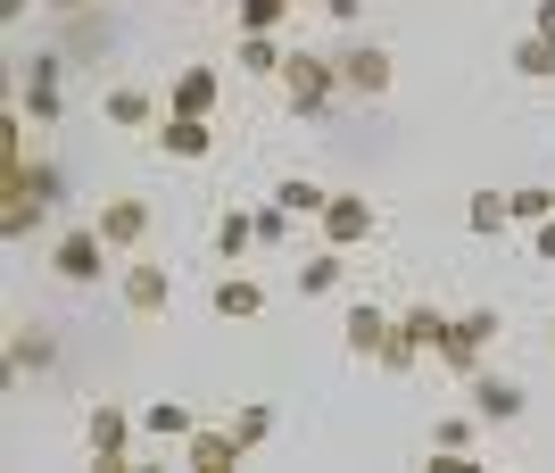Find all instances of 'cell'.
Here are the masks:
<instances>
[{
    "label": "cell",
    "instance_id": "obj_22",
    "mask_svg": "<svg viewBox=\"0 0 555 473\" xmlns=\"http://www.w3.org/2000/svg\"><path fill=\"white\" fill-rule=\"evenodd\" d=\"M514 75H522V84H555V42H547V34L514 42Z\"/></svg>",
    "mask_w": 555,
    "mask_h": 473
},
{
    "label": "cell",
    "instance_id": "obj_31",
    "mask_svg": "<svg viewBox=\"0 0 555 473\" xmlns=\"http://www.w3.org/2000/svg\"><path fill=\"white\" fill-rule=\"evenodd\" d=\"M282 241H291V208L266 200V208H257V250H282Z\"/></svg>",
    "mask_w": 555,
    "mask_h": 473
},
{
    "label": "cell",
    "instance_id": "obj_24",
    "mask_svg": "<svg viewBox=\"0 0 555 473\" xmlns=\"http://www.w3.org/2000/svg\"><path fill=\"white\" fill-rule=\"evenodd\" d=\"M282 17H291V0H232V25H241V34H274Z\"/></svg>",
    "mask_w": 555,
    "mask_h": 473
},
{
    "label": "cell",
    "instance_id": "obj_4",
    "mask_svg": "<svg viewBox=\"0 0 555 473\" xmlns=\"http://www.w3.org/2000/svg\"><path fill=\"white\" fill-rule=\"evenodd\" d=\"M83 432H92V457H100V473H125V465H133V457H125V449H133V416H125L116 399H100Z\"/></svg>",
    "mask_w": 555,
    "mask_h": 473
},
{
    "label": "cell",
    "instance_id": "obj_29",
    "mask_svg": "<svg viewBox=\"0 0 555 473\" xmlns=\"http://www.w3.org/2000/svg\"><path fill=\"white\" fill-rule=\"evenodd\" d=\"M373 366H382V374H415V366H423V349H415V341H406V332L390 324V341H382V357H373Z\"/></svg>",
    "mask_w": 555,
    "mask_h": 473
},
{
    "label": "cell",
    "instance_id": "obj_13",
    "mask_svg": "<svg viewBox=\"0 0 555 473\" xmlns=\"http://www.w3.org/2000/svg\"><path fill=\"white\" fill-rule=\"evenodd\" d=\"M390 324H398V316H382V308H373V299H357V308H348V324H340L348 357H382V341H390Z\"/></svg>",
    "mask_w": 555,
    "mask_h": 473
},
{
    "label": "cell",
    "instance_id": "obj_37",
    "mask_svg": "<svg viewBox=\"0 0 555 473\" xmlns=\"http://www.w3.org/2000/svg\"><path fill=\"white\" fill-rule=\"evenodd\" d=\"M547 332H555V324H547Z\"/></svg>",
    "mask_w": 555,
    "mask_h": 473
},
{
    "label": "cell",
    "instance_id": "obj_20",
    "mask_svg": "<svg viewBox=\"0 0 555 473\" xmlns=\"http://www.w3.org/2000/svg\"><path fill=\"white\" fill-rule=\"evenodd\" d=\"M448 324H456V316H440V308H406V316H398V332H406V341H415L423 357H440Z\"/></svg>",
    "mask_w": 555,
    "mask_h": 473
},
{
    "label": "cell",
    "instance_id": "obj_12",
    "mask_svg": "<svg viewBox=\"0 0 555 473\" xmlns=\"http://www.w3.org/2000/svg\"><path fill=\"white\" fill-rule=\"evenodd\" d=\"M17 108H25L34 125H59V108H67V100H59V59H34V75H25Z\"/></svg>",
    "mask_w": 555,
    "mask_h": 473
},
{
    "label": "cell",
    "instance_id": "obj_15",
    "mask_svg": "<svg viewBox=\"0 0 555 473\" xmlns=\"http://www.w3.org/2000/svg\"><path fill=\"white\" fill-rule=\"evenodd\" d=\"M183 457H191V473H232L249 449H241V440H232V424H224V432H191Z\"/></svg>",
    "mask_w": 555,
    "mask_h": 473
},
{
    "label": "cell",
    "instance_id": "obj_35",
    "mask_svg": "<svg viewBox=\"0 0 555 473\" xmlns=\"http://www.w3.org/2000/svg\"><path fill=\"white\" fill-rule=\"evenodd\" d=\"M42 9H59V17H83V9H92V0H42Z\"/></svg>",
    "mask_w": 555,
    "mask_h": 473
},
{
    "label": "cell",
    "instance_id": "obj_34",
    "mask_svg": "<svg viewBox=\"0 0 555 473\" xmlns=\"http://www.w3.org/2000/svg\"><path fill=\"white\" fill-rule=\"evenodd\" d=\"M531 250H539V258H555V216H547V225H531Z\"/></svg>",
    "mask_w": 555,
    "mask_h": 473
},
{
    "label": "cell",
    "instance_id": "obj_17",
    "mask_svg": "<svg viewBox=\"0 0 555 473\" xmlns=\"http://www.w3.org/2000/svg\"><path fill=\"white\" fill-rule=\"evenodd\" d=\"M232 67H241V75H282V67H291V50H282L274 34H241V42H232Z\"/></svg>",
    "mask_w": 555,
    "mask_h": 473
},
{
    "label": "cell",
    "instance_id": "obj_33",
    "mask_svg": "<svg viewBox=\"0 0 555 473\" xmlns=\"http://www.w3.org/2000/svg\"><path fill=\"white\" fill-rule=\"evenodd\" d=\"M531 34H547V42H555V0H539V9H531Z\"/></svg>",
    "mask_w": 555,
    "mask_h": 473
},
{
    "label": "cell",
    "instance_id": "obj_11",
    "mask_svg": "<svg viewBox=\"0 0 555 473\" xmlns=\"http://www.w3.org/2000/svg\"><path fill=\"white\" fill-rule=\"evenodd\" d=\"M175 299V266H125V308L133 316H158Z\"/></svg>",
    "mask_w": 555,
    "mask_h": 473
},
{
    "label": "cell",
    "instance_id": "obj_21",
    "mask_svg": "<svg viewBox=\"0 0 555 473\" xmlns=\"http://www.w3.org/2000/svg\"><path fill=\"white\" fill-rule=\"evenodd\" d=\"M340 274H348V258L324 241V250H315V258L299 266V291H307V299H324V291H340Z\"/></svg>",
    "mask_w": 555,
    "mask_h": 473
},
{
    "label": "cell",
    "instance_id": "obj_32",
    "mask_svg": "<svg viewBox=\"0 0 555 473\" xmlns=\"http://www.w3.org/2000/svg\"><path fill=\"white\" fill-rule=\"evenodd\" d=\"M324 17L332 25H357V17H365V0H324Z\"/></svg>",
    "mask_w": 555,
    "mask_h": 473
},
{
    "label": "cell",
    "instance_id": "obj_16",
    "mask_svg": "<svg viewBox=\"0 0 555 473\" xmlns=\"http://www.w3.org/2000/svg\"><path fill=\"white\" fill-rule=\"evenodd\" d=\"M100 117H108V125H125V133H141V125H158V100L141 92V84H116V92L100 100Z\"/></svg>",
    "mask_w": 555,
    "mask_h": 473
},
{
    "label": "cell",
    "instance_id": "obj_3",
    "mask_svg": "<svg viewBox=\"0 0 555 473\" xmlns=\"http://www.w3.org/2000/svg\"><path fill=\"white\" fill-rule=\"evenodd\" d=\"M100 258H108L100 225H75V233H59V250H50V274H59V283H100Z\"/></svg>",
    "mask_w": 555,
    "mask_h": 473
},
{
    "label": "cell",
    "instance_id": "obj_5",
    "mask_svg": "<svg viewBox=\"0 0 555 473\" xmlns=\"http://www.w3.org/2000/svg\"><path fill=\"white\" fill-rule=\"evenodd\" d=\"M390 50H382V42H348L340 50V84H348V92H357V100H382V92H390Z\"/></svg>",
    "mask_w": 555,
    "mask_h": 473
},
{
    "label": "cell",
    "instance_id": "obj_28",
    "mask_svg": "<svg viewBox=\"0 0 555 473\" xmlns=\"http://www.w3.org/2000/svg\"><path fill=\"white\" fill-rule=\"evenodd\" d=\"M266 432H274V407H266V399H249L241 416H232V440H241V449H257Z\"/></svg>",
    "mask_w": 555,
    "mask_h": 473
},
{
    "label": "cell",
    "instance_id": "obj_6",
    "mask_svg": "<svg viewBox=\"0 0 555 473\" xmlns=\"http://www.w3.org/2000/svg\"><path fill=\"white\" fill-rule=\"evenodd\" d=\"M315 225H324L332 250H357V241H373V200H357V191H332Z\"/></svg>",
    "mask_w": 555,
    "mask_h": 473
},
{
    "label": "cell",
    "instance_id": "obj_36",
    "mask_svg": "<svg viewBox=\"0 0 555 473\" xmlns=\"http://www.w3.org/2000/svg\"><path fill=\"white\" fill-rule=\"evenodd\" d=\"M25 9H34V0H0V17H9V25H17V17H25Z\"/></svg>",
    "mask_w": 555,
    "mask_h": 473
},
{
    "label": "cell",
    "instance_id": "obj_9",
    "mask_svg": "<svg viewBox=\"0 0 555 473\" xmlns=\"http://www.w3.org/2000/svg\"><path fill=\"white\" fill-rule=\"evenodd\" d=\"M473 416H481V424H522V382L473 374Z\"/></svg>",
    "mask_w": 555,
    "mask_h": 473
},
{
    "label": "cell",
    "instance_id": "obj_23",
    "mask_svg": "<svg viewBox=\"0 0 555 473\" xmlns=\"http://www.w3.org/2000/svg\"><path fill=\"white\" fill-rule=\"evenodd\" d=\"M266 308V291L249 283V274H224V283H216V316H257Z\"/></svg>",
    "mask_w": 555,
    "mask_h": 473
},
{
    "label": "cell",
    "instance_id": "obj_2",
    "mask_svg": "<svg viewBox=\"0 0 555 473\" xmlns=\"http://www.w3.org/2000/svg\"><path fill=\"white\" fill-rule=\"evenodd\" d=\"M498 332H506L498 308H464L456 324H448V341H440V366H448V374H481V349L498 341Z\"/></svg>",
    "mask_w": 555,
    "mask_h": 473
},
{
    "label": "cell",
    "instance_id": "obj_30",
    "mask_svg": "<svg viewBox=\"0 0 555 473\" xmlns=\"http://www.w3.org/2000/svg\"><path fill=\"white\" fill-rule=\"evenodd\" d=\"M506 200H498V191H473V208H464V225H473V233H498V225H506Z\"/></svg>",
    "mask_w": 555,
    "mask_h": 473
},
{
    "label": "cell",
    "instance_id": "obj_18",
    "mask_svg": "<svg viewBox=\"0 0 555 473\" xmlns=\"http://www.w3.org/2000/svg\"><path fill=\"white\" fill-rule=\"evenodd\" d=\"M141 432H150V440H191V432H199V416H191L183 399H158L150 416H141Z\"/></svg>",
    "mask_w": 555,
    "mask_h": 473
},
{
    "label": "cell",
    "instance_id": "obj_26",
    "mask_svg": "<svg viewBox=\"0 0 555 473\" xmlns=\"http://www.w3.org/2000/svg\"><path fill=\"white\" fill-rule=\"evenodd\" d=\"M274 200H282L291 216H324V200H332V191H324V183H307V175H291V183H282Z\"/></svg>",
    "mask_w": 555,
    "mask_h": 473
},
{
    "label": "cell",
    "instance_id": "obj_7",
    "mask_svg": "<svg viewBox=\"0 0 555 473\" xmlns=\"http://www.w3.org/2000/svg\"><path fill=\"white\" fill-rule=\"evenodd\" d=\"M100 241H108V250H141V241H150V200H125V191H116V200H100Z\"/></svg>",
    "mask_w": 555,
    "mask_h": 473
},
{
    "label": "cell",
    "instance_id": "obj_14",
    "mask_svg": "<svg viewBox=\"0 0 555 473\" xmlns=\"http://www.w3.org/2000/svg\"><path fill=\"white\" fill-rule=\"evenodd\" d=\"M158 150H166V158H183V166H199L216 150V133H208V117H166L158 125Z\"/></svg>",
    "mask_w": 555,
    "mask_h": 473
},
{
    "label": "cell",
    "instance_id": "obj_27",
    "mask_svg": "<svg viewBox=\"0 0 555 473\" xmlns=\"http://www.w3.org/2000/svg\"><path fill=\"white\" fill-rule=\"evenodd\" d=\"M473 424H481V416H440V424H431V449H448V457H473Z\"/></svg>",
    "mask_w": 555,
    "mask_h": 473
},
{
    "label": "cell",
    "instance_id": "obj_10",
    "mask_svg": "<svg viewBox=\"0 0 555 473\" xmlns=\"http://www.w3.org/2000/svg\"><path fill=\"white\" fill-rule=\"evenodd\" d=\"M59 366V332L50 324H17L9 332V374H50Z\"/></svg>",
    "mask_w": 555,
    "mask_h": 473
},
{
    "label": "cell",
    "instance_id": "obj_1",
    "mask_svg": "<svg viewBox=\"0 0 555 473\" xmlns=\"http://www.w3.org/2000/svg\"><path fill=\"white\" fill-rule=\"evenodd\" d=\"M340 92H348V84H340V59L291 50V67H282V100H291V117H324Z\"/></svg>",
    "mask_w": 555,
    "mask_h": 473
},
{
    "label": "cell",
    "instance_id": "obj_19",
    "mask_svg": "<svg viewBox=\"0 0 555 473\" xmlns=\"http://www.w3.org/2000/svg\"><path fill=\"white\" fill-rule=\"evenodd\" d=\"M216 250H224L232 266L249 258V250H257V208H249V216H241V208H224V216H216Z\"/></svg>",
    "mask_w": 555,
    "mask_h": 473
},
{
    "label": "cell",
    "instance_id": "obj_8",
    "mask_svg": "<svg viewBox=\"0 0 555 473\" xmlns=\"http://www.w3.org/2000/svg\"><path fill=\"white\" fill-rule=\"evenodd\" d=\"M216 92H224V75H216V67H183V75H175V92H166V117H208Z\"/></svg>",
    "mask_w": 555,
    "mask_h": 473
},
{
    "label": "cell",
    "instance_id": "obj_25",
    "mask_svg": "<svg viewBox=\"0 0 555 473\" xmlns=\"http://www.w3.org/2000/svg\"><path fill=\"white\" fill-rule=\"evenodd\" d=\"M506 208H514V225H547V216H555V191L547 183H522V191H506Z\"/></svg>",
    "mask_w": 555,
    "mask_h": 473
}]
</instances>
